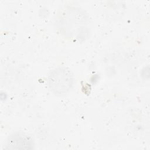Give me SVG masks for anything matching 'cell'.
<instances>
[{
	"label": "cell",
	"instance_id": "obj_2",
	"mask_svg": "<svg viewBox=\"0 0 150 150\" xmlns=\"http://www.w3.org/2000/svg\"><path fill=\"white\" fill-rule=\"evenodd\" d=\"M73 83L71 71L65 67L53 70L48 77L49 87L51 91L57 96L66 94L71 88Z\"/></svg>",
	"mask_w": 150,
	"mask_h": 150
},
{
	"label": "cell",
	"instance_id": "obj_1",
	"mask_svg": "<svg viewBox=\"0 0 150 150\" xmlns=\"http://www.w3.org/2000/svg\"><path fill=\"white\" fill-rule=\"evenodd\" d=\"M89 18L80 8H66L59 15L56 25L59 32L66 38L83 41L90 35Z\"/></svg>",
	"mask_w": 150,
	"mask_h": 150
}]
</instances>
